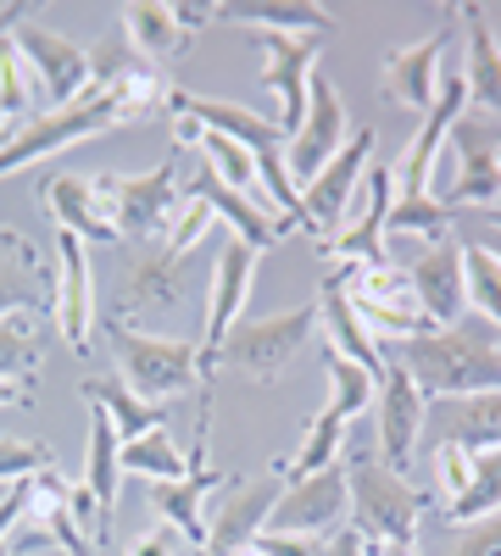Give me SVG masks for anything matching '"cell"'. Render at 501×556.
<instances>
[{
	"label": "cell",
	"mask_w": 501,
	"mask_h": 556,
	"mask_svg": "<svg viewBox=\"0 0 501 556\" xmlns=\"http://www.w3.org/2000/svg\"><path fill=\"white\" fill-rule=\"evenodd\" d=\"M0 123H7V117H0Z\"/></svg>",
	"instance_id": "cell-53"
},
{
	"label": "cell",
	"mask_w": 501,
	"mask_h": 556,
	"mask_svg": "<svg viewBox=\"0 0 501 556\" xmlns=\"http://www.w3.org/2000/svg\"><path fill=\"white\" fill-rule=\"evenodd\" d=\"M440 513H446V523H458V529H468V523L501 513V451H479V456H474L468 490L451 501V506H440Z\"/></svg>",
	"instance_id": "cell-33"
},
{
	"label": "cell",
	"mask_w": 501,
	"mask_h": 556,
	"mask_svg": "<svg viewBox=\"0 0 501 556\" xmlns=\"http://www.w3.org/2000/svg\"><path fill=\"white\" fill-rule=\"evenodd\" d=\"M23 518H28V484H12L7 495H0V545L17 534Z\"/></svg>",
	"instance_id": "cell-45"
},
{
	"label": "cell",
	"mask_w": 501,
	"mask_h": 556,
	"mask_svg": "<svg viewBox=\"0 0 501 556\" xmlns=\"http://www.w3.org/2000/svg\"><path fill=\"white\" fill-rule=\"evenodd\" d=\"M34 374H39V317L34 312L0 317V379L34 384Z\"/></svg>",
	"instance_id": "cell-35"
},
{
	"label": "cell",
	"mask_w": 501,
	"mask_h": 556,
	"mask_svg": "<svg viewBox=\"0 0 501 556\" xmlns=\"http://www.w3.org/2000/svg\"><path fill=\"white\" fill-rule=\"evenodd\" d=\"M101 190L117 223V240L156 245L167 235L178 201H185V146L173 139V151L146 173H101Z\"/></svg>",
	"instance_id": "cell-5"
},
{
	"label": "cell",
	"mask_w": 501,
	"mask_h": 556,
	"mask_svg": "<svg viewBox=\"0 0 501 556\" xmlns=\"http://www.w3.org/2000/svg\"><path fill=\"white\" fill-rule=\"evenodd\" d=\"M117 462H123V473L151 479V484L190 473V451H178L167 429H151V434H140V440H128V445L117 451Z\"/></svg>",
	"instance_id": "cell-31"
},
{
	"label": "cell",
	"mask_w": 501,
	"mask_h": 556,
	"mask_svg": "<svg viewBox=\"0 0 501 556\" xmlns=\"http://www.w3.org/2000/svg\"><path fill=\"white\" fill-rule=\"evenodd\" d=\"M212 228H217V212H212L206 201L185 195V201H178V212H173V223H167V235H162V251L178 256V262H190L196 245H206Z\"/></svg>",
	"instance_id": "cell-39"
},
{
	"label": "cell",
	"mask_w": 501,
	"mask_h": 556,
	"mask_svg": "<svg viewBox=\"0 0 501 556\" xmlns=\"http://www.w3.org/2000/svg\"><path fill=\"white\" fill-rule=\"evenodd\" d=\"M45 206H51L62 235H78L84 245H112L117 240L101 173H57V178H45Z\"/></svg>",
	"instance_id": "cell-21"
},
{
	"label": "cell",
	"mask_w": 501,
	"mask_h": 556,
	"mask_svg": "<svg viewBox=\"0 0 501 556\" xmlns=\"http://www.w3.org/2000/svg\"><path fill=\"white\" fill-rule=\"evenodd\" d=\"M435 479H440V501L451 506V501L468 490V479H474V451H463V445H435Z\"/></svg>",
	"instance_id": "cell-41"
},
{
	"label": "cell",
	"mask_w": 501,
	"mask_h": 556,
	"mask_svg": "<svg viewBox=\"0 0 501 556\" xmlns=\"http://www.w3.org/2000/svg\"><path fill=\"white\" fill-rule=\"evenodd\" d=\"M256 267H262V251L246 245V240H229L212 262V301H206V340H201V374L206 379H212L217 345L235 334V323H246V306H251V290H256Z\"/></svg>",
	"instance_id": "cell-14"
},
{
	"label": "cell",
	"mask_w": 501,
	"mask_h": 556,
	"mask_svg": "<svg viewBox=\"0 0 501 556\" xmlns=\"http://www.w3.org/2000/svg\"><path fill=\"white\" fill-rule=\"evenodd\" d=\"M312 334H317V301L296 306V312H273V317H246V323H235V334L217 345L212 367H235L246 379H279L312 345Z\"/></svg>",
	"instance_id": "cell-7"
},
{
	"label": "cell",
	"mask_w": 501,
	"mask_h": 556,
	"mask_svg": "<svg viewBox=\"0 0 501 556\" xmlns=\"http://www.w3.org/2000/svg\"><path fill=\"white\" fill-rule=\"evenodd\" d=\"M485 223H490V228H501V206H490V212H485Z\"/></svg>",
	"instance_id": "cell-50"
},
{
	"label": "cell",
	"mask_w": 501,
	"mask_h": 556,
	"mask_svg": "<svg viewBox=\"0 0 501 556\" xmlns=\"http://www.w3.org/2000/svg\"><path fill=\"white\" fill-rule=\"evenodd\" d=\"M96 262H89V245L78 235H62L57 228V295H51V317L62 340L84 356L89 340H96Z\"/></svg>",
	"instance_id": "cell-17"
},
{
	"label": "cell",
	"mask_w": 501,
	"mask_h": 556,
	"mask_svg": "<svg viewBox=\"0 0 501 556\" xmlns=\"http://www.w3.org/2000/svg\"><path fill=\"white\" fill-rule=\"evenodd\" d=\"M0 495H7V490H0Z\"/></svg>",
	"instance_id": "cell-54"
},
{
	"label": "cell",
	"mask_w": 501,
	"mask_h": 556,
	"mask_svg": "<svg viewBox=\"0 0 501 556\" xmlns=\"http://www.w3.org/2000/svg\"><path fill=\"white\" fill-rule=\"evenodd\" d=\"M185 195L206 201V206L217 212V223H229V228H235V240H246V245H256V251L279 245V240L290 235V223H285L279 212H273L267 201H251V195L229 190L223 178H212V167H206V162L185 178Z\"/></svg>",
	"instance_id": "cell-22"
},
{
	"label": "cell",
	"mask_w": 501,
	"mask_h": 556,
	"mask_svg": "<svg viewBox=\"0 0 501 556\" xmlns=\"http://www.w3.org/2000/svg\"><path fill=\"white\" fill-rule=\"evenodd\" d=\"M251 45L262 51V84L279 96V123L285 139H296L301 117H306V84L317 73V56H324V39H290V34H267L251 28Z\"/></svg>",
	"instance_id": "cell-13"
},
{
	"label": "cell",
	"mask_w": 501,
	"mask_h": 556,
	"mask_svg": "<svg viewBox=\"0 0 501 556\" xmlns=\"http://www.w3.org/2000/svg\"><path fill=\"white\" fill-rule=\"evenodd\" d=\"M45 468H51L45 445H34V440H0V490L28 484V479L45 473Z\"/></svg>",
	"instance_id": "cell-40"
},
{
	"label": "cell",
	"mask_w": 501,
	"mask_h": 556,
	"mask_svg": "<svg viewBox=\"0 0 501 556\" xmlns=\"http://www.w3.org/2000/svg\"><path fill=\"white\" fill-rule=\"evenodd\" d=\"M212 17H217V7H156V0H134V7H123V34L156 67V62L185 56L196 45V28Z\"/></svg>",
	"instance_id": "cell-19"
},
{
	"label": "cell",
	"mask_w": 501,
	"mask_h": 556,
	"mask_svg": "<svg viewBox=\"0 0 501 556\" xmlns=\"http://www.w3.org/2000/svg\"><path fill=\"white\" fill-rule=\"evenodd\" d=\"M424 434L435 445H463V451H501V390L458 395V401H429L424 412Z\"/></svg>",
	"instance_id": "cell-23"
},
{
	"label": "cell",
	"mask_w": 501,
	"mask_h": 556,
	"mask_svg": "<svg viewBox=\"0 0 501 556\" xmlns=\"http://www.w3.org/2000/svg\"><path fill=\"white\" fill-rule=\"evenodd\" d=\"M413 278V295L424 306V317L435 329H451V323L468 317V273H463V240H435L413 256L406 267Z\"/></svg>",
	"instance_id": "cell-18"
},
{
	"label": "cell",
	"mask_w": 501,
	"mask_h": 556,
	"mask_svg": "<svg viewBox=\"0 0 501 556\" xmlns=\"http://www.w3.org/2000/svg\"><path fill=\"white\" fill-rule=\"evenodd\" d=\"M123 556H190V540L178 534L173 523H151L146 534H134Z\"/></svg>",
	"instance_id": "cell-43"
},
{
	"label": "cell",
	"mask_w": 501,
	"mask_h": 556,
	"mask_svg": "<svg viewBox=\"0 0 501 556\" xmlns=\"http://www.w3.org/2000/svg\"><path fill=\"white\" fill-rule=\"evenodd\" d=\"M324 367H329V406L346 417V424H356L362 412H374V401H379V379L368 374V367H356V362H346V356H324Z\"/></svg>",
	"instance_id": "cell-37"
},
{
	"label": "cell",
	"mask_w": 501,
	"mask_h": 556,
	"mask_svg": "<svg viewBox=\"0 0 501 556\" xmlns=\"http://www.w3.org/2000/svg\"><path fill=\"white\" fill-rule=\"evenodd\" d=\"M112 128H140V117H134L117 96H78L62 112H39V117L17 123L12 139H0V178H12L23 167H39V162H51L57 151L84 146V139L112 134Z\"/></svg>",
	"instance_id": "cell-4"
},
{
	"label": "cell",
	"mask_w": 501,
	"mask_h": 556,
	"mask_svg": "<svg viewBox=\"0 0 501 556\" xmlns=\"http://www.w3.org/2000/svg\"><path fill=\"white\" fill-rule=\"evenodd\" d=\"M390 362L406 367V379L424 390V401H458L479 390H501V334L490 323H451V329H429L418 340L390 345Z\"/></svg>",
	"instance_id": "cell-1"
},
{
	"label": "cell",
	"mask_w": 501,
	"mask_h": 556,
	"mask_svg": "<svg viewBox=\"0 0 501 556\" xmlns=\"http://www.w3.org/2000/svg\"><path fill=\"white\" fill-rule=\"evenodd\" d=\"M463 23V84L479 117H501V34L490 28L485 7H458Z\"/></svg>",
	"instance_id": "cell-26"
},
{
	"label": "cell",
	"mask_w": 501,
	"mask_h": 556,
	"mask_svg": "<svg viewBox=\"0 0 501 556\" xmlns=\"http://www.w3.org/2000/svg\"><path fill=\"white\" fill-rule=\"evenodd\" d=\"M317 323H324V340H329L335 356H346V362H356V367H368L374 379H385L390 356L379 351V340L368 334V323H362L356 306L346 301V285H340L335 273L324 278V290H317Z\"/></svg>",
	"instance_id": "cell-27"
},
{
	"label": "cell",
	"mask_w": 501,
	"mask_h": 556,
	"mask_svg": "<svg viewBox=\"0 0 501 556\" xmlns=\"http://www.w3.org/2000/svg\"><path fill=\"white\" fill-rule=\"evenodd\" d=\"M51 295H57V273L45 267L34 240L0 223V317L39 312V306H51Z\"/></svg>",
	"instance_id": "cell-25"
},
{
	"label": "cell",
	"mask_w": 501,
	"mask_h": 556,
	"mask_svg": "<svg viewBox=\"0 0 501 556\" xmlns=\"http://www.w3.org/2000/svg\"><path fill=\"white\" fill-rule=\"evenodd\" d=\"M390 212H396V173L390 167H368V178H362V212L346 217V228L324 251L346 256V262H385Z\"/></svg>",
	"instance_id": "cell-24"
},
{
	"label": "cell",
	"mask_w": 501,
	"mask_h": 556,
	"mask_svg": "<svg viewBox=\"0 0 501 556\" xmlns=\"http://www.w3.org/2000/svg\"><path fill=\"white\" fill-rule=\"evenodd\" d=\"M424 412H429L424 390L406 379L401 362H390L385 379H379V401H374V445L396 473L413 468V456L424 445Z\"/></svg>",
	"instance_id": "cell-16"
},
{
	"label": "cell",
	"mask_w": 501,
	"mask_h": 556,
	"mask_svg": "<svg viewBox=\"0 0 501 556\" xmlns=\"http://www.w3.org/2000/svg\"><path fill=\"white\" fill-rule=\"evenodd\" d=\"M346 456V484H351V529L362 540L379 545H418V518H424V495L406 484V473H396L379 456L374 440H351Z\"/></svg>",
	"instance_id": "cell-2"
},
{
	"label": "cell",
	"mask_w": 501,
	"mask_h": 556,
	"mask_svg": "<svg viewBox=\"0 0 501 556\" xmlns=\"http://www.w3.org/2000/svg\"><path fill=\"white\" fill-rule=\"evenodd\" d=\"M463 273H468V306L501 334V256L479 240H463Z\"/></svg>",
	"instance_id": "cell-34"
},
{
	"label": "cell",
	"mask_w": 501,
	"mask_h": 556,
	"mask_svg": "<svg viewBox=\"0 0 501 556\" xmlns=\"http://www.w3.org/2000/svg\"><path fill=\"white\" fill-rule=\"evenodd\" d=\"M351 134H356V123H351V112H346V101H340L335 78H324V67H317L312 84H306V117H301L296 139L285 146L290 178H296V184L317 178V173H324V167L346 151Z\"/></svg>",
	"instance_id": "cell-10"
},
{
	"label": "cell",
	"mask_w": 501,
	"mask_h": 556,
	"mask_svg": "<svg viewBox=\"0 0 501 556\" xmlns=\"http://www.w3.org/2000/svg\"><path fill=\"white\" fill-rule=\"evenodd\" d=\"M12 39H17L23 62L34 67V84H39L45 112L73 106L84 89H89V51H84V45H73L67 34L34 23L28 12H12Z\"/></svg>",
	"instance_id": "cell-9"
},
{
	"label": "cell",
	"mask_w": 501,
	"mask_h": 556,
	"mask_svg": "<svg viewBox=\"0 0 501 556\" xmlns=\"http://www.w3.org/2000/svg\"><path fill=\"white\" fill-rule=\"evenodd\" d=\"M368 167H374V128H356L346 139V151L317 178L301 184V228L306 235H317L324 245L340 235L346 217L356 212V190H362V178H368Z\"/></svg>",
	"instance_id": "cell-8"
},
{
	"label": "cell",
	"mask_w": 501,
	"mask_h": 556,
	"mask_svg": "<svg viewBox=\"0 0 501 556\" xmlns=\"http://www.w3.org/2000/svg\"><path fill=\"white\" fill-rule=\"evenodd\" d=\"M123 440L112 429V417L89 406V462H84V490L96 495V513L101 523L112 529V513H117V495H123V462H117Z\"/></svg>",
	"instance_id": "cell-29"
},
{
	"label": "cell",
	"mask_w": 501,
	"mask_h": 556,
	"mask_svg": "<svg viewBox=\"0 0 501 556\" xmlns=\"http://www.w3.org/2000/svg\"><path fill=\"white\" fill-rule=\"evenodd\" d=\"M485 245H490V251L501 256V228H490V240H485Z\"/></svg>",
	"instance_id": "cell-49"
},
{
	"label": "cell",
	"mask_w": 501,
	"mask_h": 556,
	"mask_svg": "<svg viewBox=\"0 0 501 556\" xmlns=\"http://www.w3.org/2000/svg\"><path fill=\"white\" fill-rule=\"evenodd\" d=\"M39 101V84H34V67L23 62L12 28H0V117L7 123H28Z\"/></svg>",
	"instance_id": "cell-32"
},
{
	"label": "cell",
	"mask_w": 501,
	"mask_h": 556,
	"mask_svg": "<svg viewBox=\"0 0 501 556\" xmlns=\"http://www.w3.org/2000/svg\"><path fill=\"white\" fill-rule=\"evenodd\" d=\"M329 556H368V540H362V534H356V529L346 523V529H340V534L329 540Z\"/></svg>",
	"instance_id": "cell-46"
},
{
	"label": "cell",
	"mask_w": 501,
	"mask_h": 556,
	"mask_svg": "<svg viewBox=\"0 0 501 556\" xmlns=\"http://www.w3.org/2000/svg\"><path fill=\"white\" fill-rule=\"evenodd\" d=\"M0 556H17V551H12V545H0Z\"/></svg>",
	"instance_id": "cell-52"
},
{
	"label": "cell",
	"mask_w": 501,
	"mask_h": 556,
	"mask_svg": "<svg viewBox=\"0 0 501 556\" xmlns=\"http://www.w3.org/2000/svg\"><path fill=\"white\" fill-rule=\"evenodd\" d=\"M101 334H107V351L117 362V374L134 395H146V401H173V395H190L201 390V345L196 340H178V334H151V329H134V323L112 317L101 323Z\"/></svg>",
	"instance_id": "cell-3"
},
{
	"label": "cell",
	"mask_w": 501,
	"mask_h": 556,
	"mask_svg": "<svg viewBox=\"0 0 501 556\" xmlns=\"http://www.w3.org/2000/svg\"><path fill=\"white\" fill-rule=\"evenodd\" d=\"M446 51H451V28H435L413 45H401L379 62V84L396 106H413V112H429L435 106V89H440V73H446Z\"/></svg>",
	"instance_id": "cell-20"
},
{
	"label": "cell",
	"mask_w": 501,
	"mask_h": 556,
	"mask_svg": "<svg viewBox=\"0 0 501 556\" xmlns=\"http://www.w3.org/2000/svg\"><path fill=\"white\" fill-rule=\"evenodd\" d=\"M235 556H262V551H256V545H251V551H235Z\"/></svg>",
	"instance_id": "cell-51"
},
{
	"label": "cell",
	"mask_w": 501,
	"mask_h": 556,
	"mask_svg": "<svg viewBox=\"0 0 501 556\" xmlns=\"http://www.w3.org/2000/svg\"><path fill=\"white\" fill-rule=\"evenodd\" d=\"M256 551H262V556H329V540H317V534H285V529H262Z\"/></svg>",
	"instance_id": "cell-44"
},
{
	"label": "cell",
	"mask_w": 501,
	"mask_h": 556,
	"mask_svg": "<svg viewBox=\"0 0 501 556\" xmlns=\"http://www.w3.org/2000/svg\"><path fill=\"white\" fill-rule=\"evenodd\" d=\"M28 390H34V384H17V379H0V412H7V406H23V401H28Z\"/></svg>",
	"instance_id": "cell-47"
},
{
	"label": "cell",
	"mask_w": 501,
	"mask_h": 556,
	"mask_svg": "<svg viewBox=\"0 0 501 556\" xmlns=\"http://www.w3.org/2000/svg\"><path fill=\"white\" fill-rule=\"evenodd\" d=\"M451 212L440 195H418V201H396V212H390V235H418L424 245H435V240H451Z\"/></svg>",
	"instance_id": "cell-38"
},
{
	"label": "cell",
	"mask_w": 501,
	"mask_h": 556,
	"mask_svg": "<svg viewBox=\"0 0 501 556\" xmlns=\"http://www.w3.org/2000/svg\"><path fill=\"white\" fill-rule=\"evenodd\" d=\"M84 401L112 417V429H117L123 445L140 440V434H151V429H162V406L146 401V395H134L123 379H84Z\"/></svg>",
	"instance_id": "cell-30"
},
{
	"label": "cell",
	"mask_w": 501,
	"mask_h": 556,
	"mask_svg": "<svg viewBox=\"0 0 501 556\" xmlns=\"http://www.w3.org/2000/svg\"><path fill=\"white\" fill-rule=\"evenodd\" d=\"M185 295H190V262L167 256L162 240H156V245H140V251L128 256L123 285L112 295V317H123V323L140 329L146 312H173Z\"/></svg>",
	"instance_id": "cell-15"
},
{
	"label": "cell",
	"mask_w": 501,
	"mask_h": 556,
	"mask_svg": "<svg viewBox=\"0 0 501 556\" xmlns=\"http://www.w3.org/2000/svg\"><path fill=\"white\" fill-rule=\"evenodd\" d=\"M279 495H285V468H267V473L223 484V501H217V513H212V534H206V556L251 551L262 540V529L273 523Z\"/></svg>",
	"instance_id": "cell-11"
},
{
	"label": "cell",
	"mask_w": 501,
	"mask_h": 556,
	"mask_svg": "<svg viewBox=\"0 0 501 556\" xmlns=\"http://www.w3.org/2000/svg\"><path fill=\"white\" fill-rule=\"evenodd\" d=\"M446 556H501V513H490V518L458 529V540H451Z\"/></svg>",
	"instance_id": "cell-42"
},
{
	"label": "cell",
	"mask_w": 501,
	"mask_h": 556,
	"mask_svg": "<svg viewBox=\"0 0 501 556\" xmlns=\"http://www.w3.org/2000/svg\"><path fill=\"white\" fill-rule=\"evenodd\" d=\"M346 417L324 401L317 406V417L306 424V440H301V451L290 456V473L296 479H306V473H317V468H329V462H340V445H346Z\"/></svg>",
	"instance_id": "cell-36"
},
{
	"label": "cell",
	"mask_w": 501,
	"mask_h": 556,
	"mask_svg": "<svg viewBox=\"0 0 501 556\" xmlns=\"http://www.w3.org/2000/svg\"><path fill=\"white\" fill-rule=\"evenodd\" d=\"M351 518V484H346V462H329L306 479H290L279 506H273V523L267 529H285V534H317V540H335L340 523Z\"/></svg>",
	"instance_id": "cell-12"
},
{
	"label": "cell",
	"mask_w": 501,
	"mask_h": 556,
	"mask_svg": "<svg viewBox=\"0 0 501 556\" xmlns=\"http://www.w3.org/2000/svg\"><path fill=\"white\" fill-rule=\"evenodd\" d=\"M368 556H418V545H379V540H368Z\"/></svg>",
	"instance_id": "cell-48"
},
{
	"label": "cell",
	"mask_w": 501,
	"mask_h": 556,
	"mask_svg": "<svg viewBox=\"0 0 501 556\" xmlns=\"http://www.w3.org/2000/svg\"><path fill=\"white\" fill-rule=\"evenodd\" d=\"M335 278L346 285V301L356 306L362 323H368L374 340L401 345V340H418V334L435 329V323L424 317V306H418V295H413L406 267H390V262H340Z\"/></svg>",
	"instance_id": "cell-6"
},
{
	"label": "cell",
	"mask_w": 501,
	"mask_h": 556,
	"mask_svg": "<svg viewBox=\"0 0 501 556\" xmlns=\"http://www.w3.org/2000/svg\"><path fill=\"white\" fill-rule=\"evenodd\" d=\"M223 23H246V28H267V34H290V39H317L335 28L329 7L312 0H251V7H217Z\"/></svg>",
	"instance_id": "cell-28"
}]
</instances>
